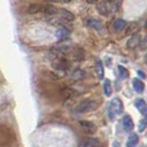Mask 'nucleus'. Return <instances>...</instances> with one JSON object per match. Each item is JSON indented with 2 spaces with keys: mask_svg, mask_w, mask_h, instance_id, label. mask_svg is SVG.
Segmentation results:
<instances>
[{
  "mask_svg": "<svg viewBox=\"0 0 147 147\" xmlns=\"http://www.w3.org/2000/svg\"><path fill=\"white\" fill-rule=\"evenodd\" d=\"M95 72L100 79H104V67L103 63L100 59L95 60Z\"/></svg>",
  "mask_w": 147,
  "mask_h": 147,
  "instance_id": "10",
  "label": "nucleus"
},
{
  "mask_svg": "<svg viewBox=\"0 0 147 147\" xmlns=\"http://www.w3.org/2000/svg\"><path fill=\"white\" fill-rule=\"evenodd\" d=\"M88 3H91V5H94V3H96L98 0H86Z\"/></svg>",
  "mask_w": 147,
  "mask_h": 147,
  "instance_id": "26",
  "label": "nucleus"
},
{
  "mask_svg": "<svg viewBox=\"0 0 147 147\" xmlns=\"http://www.w3.org/2000/svg\"><path fill=\"white\" fill-rule=\"evenodd\" d=\"M138 135L137 134H132L129 137H128V143H127V146L128 147H135V145H137L138 143Z\"/></svg>",
  "mask_w": 147,
  "mask_h": 147,
  "instance_id": "18",
  "label": "nucleus"
},
{
  "mask_svg": "<svg viewBox=\"0 0 147 147\" xmlns=\"http://www.w3.org/2000/svg\"><path fill=\"white\" fill-rule=\"evenodd\" d=\"M100 146H101L100 140H96V138L88 137V138H84V140H82L78 147H100Z\"/></svg>",
  "mask_w": 147,
  "mask_h": 147,
  "instance_id": "5",
  "label": "nucleus"
},
{
  "mask_svg": "<svg viewBox=\"0 0 147 147\" xmlns=\"http://www.w3.org/2000/svg\"><path fill=\"white\" fill-rule=\"evenodd\" d=\"M146 126H147V121L144 118L143 121H140V126H138V129H140V132H143L145 128H146Z\"/></svg>",
  "mask_w": 147,
  "mask_h": 147,
  "instance_id": "24",
  "label": "nucleus"
},
{
  "mask_svg": "<svg viewBox=\"0 0 147 147\" xmlns=\"http://www.w3.org/2000/svg\"><path fill=\"white\" fill-rule=\"evenodd\" d=\"M126 26V22L123 20V19H117L116 21L114 22V30L115 31H119V30H122L124 27Z\"/></svg>",
  "mask_w": 147,
  "mask_h": 147,
  "instance_id": "20",
  "label": "nucleus"
},
{
  "mask_svg": "<svg viewBox=\"0 0 147 147\" xmlns=\"http://www.w3.org/2000/svg\"><path fill=\"white\" fill-rule=\"evenodd\" d=\"M144 61H145V63L147 64V53L145 54V57H144Z\"/></svg>",
  "mask_w": 147,
  "mask_h": 147,
  "instance_id": "29",
  "label": "nucleus"
},
{
  "mask_svg": "<svg viewBox=\"0 0 147 147\" xmlns=\"http://www.w3.org/2000/svg\"><path fill=\"white\" fill-rule=\"evenodd\" d=\"M70 1H72V0H60V2H70Z\"/></svg>",
  "mask_w": 147,
  "mask_h": 147,
  "instance_id": "28",
  "label": "nucleus"
},
{
  "mask_svg": "<svg viewBox=\"0 0 147 147\" xmlns=\"http://www.w3.org/2000/svg\"><path fill=\"white\" fill-rule=\"evenodd\" d=\"M80 126L83 129V132L86 134H94L97 131V127L94 123L90 122V121H81L80 122Z\"/></svg>",
  "mask_w": 147,
  "mask_h": 147,
  "instance_id": "4",
  "label": "nucleus"
},
{
  "mask_svg": "<svg viewBox=\"0 0 147 147\" xmlns=\"http://www.w3.org/2000/svg\"><path fill=\"white\" fill-rule=\"evenodd\" d=\"M137 31V26L135 23H133L131 26H128V29L126 30V34H131V33H135Z\"/></svg>",
  "mask_w": 147,
  "mask_h": 147,
  "instance_id": "23",
  "label": "nucleus"
},
{
  "mask_svg": "<svg viewBox=\"0 0 147 147\" xmlns=\"http://www.w3.org/2000/svg\"><path fill=\"white\" fill-rule=\"evenodd\" d=\"M118 73L121 75V78H123V79H126V78H128V71L126 70L124 66L122 65H118Z\"/></svg>",
  "mask_w": 147,
  "mask_h": 147,
  "instance_id": "22",
  "label": "nucleus"
},
{
  "mask_svg": "<svg viewBox=\"0 0 147 147\" xmlns=\"http://www.w3.org/2000/svg\"><path fill=\"white\" fill-rule=\"evenodd\" d=\"M43 11L45 15L48 16H54V15H58V9L52 6V5H47L43 7Z\"/></svg>",
  "mask_w": 147,
  "mask_h": 147,
  "instance_id": "16",
  "label": "nucleus"
},
{
  "mask_svg": "<svg viewBox=\"0 0 147 147\" xmlns=\"http://www.w3.org/2000/svg\"><path fill=\"white\" fill-rule=\"evenodd\" d=\"M133 86H134V90L137 93H143L144 90H145V84L143 83V81H140V79H134L133 80Z\"/></svg>",
  "mask_w": 147,
  "mask_h": 147,
  "instance_id": "11",
  "label": "nucleus"
},
{
  "mask_svg": "<svg viewBox=\"0 0 147 147\" xmlns=\"http://www.w3.org/2000/svg\"><path fill=\"white\" fill-rule=\"evenodd\" d=\"M135 105H136L137 110L140 111V113H143L144 115H146L147 114V105H146V103H145V101H144V100H142V98L136 100Z\"/></svg>",
  "mask_w": 147,
  "mask_h": 147,
  "instance_id": "14",
  "label": "nucleus"
},
{
  "mask_svg": "<svg viewBox=\"0 0 147 147\" xmlns=\"http://www.w3.org/2000/svg\"><path fill=\"white\" fill-rule=\"evenodd\" d=\"M138 74H140V76H143V78H145V74L143 73V72H142V71H138Z\"/></svg>",
  "mask_w": 147,
  "mask_h": 147,
  "instance_id": "27",
  "label": "nucleus"
},
{
  "mask_svg": "<svg viewBox=\"0 0 147 147\" xmlns=\"http://www.w3.org/2000/svg\"><path fill=\"white\" fill-rule=\"evenodd\" d=\"M104 93L106 96H111L112 94V84H111V81L109 79H105L104 81Z\"/></svg>",
  "mask_w": 147,
  "mask_h": 147,
  "instance_id": "19",
  "label": "nucleus"
},
{
  "mask_svg": "<svg viewBox=\"0 0 147 147\" xmlns=\"http://www.w3.org/2000/svg\"><path fill=\"white\" fill-rule=\"evenodd\" d=\"M122 112H123V103H122V101L119 98H117V97L113 98L110 102V104H109V114H110V117L113 118L115 115L121 114Z\"/></svg>",
  "mask_w": 147,
  "mask_h": 147,
  "instance_id": "1",
  "label": "nucleus"
},
{
  "mask_svg": "<svg viewBox=\"0 0 147 147\" xmlns=\"http://www.w3.org/2000/svg\"><path fill=\"white\" fill-rule=\"evenodd\" d=\"M97 109V103L94 100H84L82 101L81 103H79L76 111L79 113H88V112H92Z\"/></svg>",
  "mask_w": 147,
  "mask_h": 147,
  "instance_id": "2",
  "label": "nucleus"
},
{
  "mask_svg": "<svg viewBox=\"0 0 147 147\" xmlns=\"http://www.w3.org/2000/svg\"><path fill=\"white\" fill-rule=\"evenodd\" d=\"M106 1H107V2H114L115 0H106Z\"/></svg>",
  "mask_w": 147,
  "mask_h": 147,
  "instance_id": "30",
  "label": "nucleus"
},
{
  "mask_svg": "<svg viewBox=\"0 0 147 147\" xmlns=\"http://www.w3.org/2000/svg\"><path fill=\"white\" fill-rule=\"evenodd\" d=\"M97 11H98L101 15H103V16H106L107 13H109L107 7L105 6V3H104V2L100 3V5H97Z\"/></svg>",
  "mask_w": 147,
  "mask_h": 147,
  "instance_id": "21",
  "label": "nucleus"
},
{
  "mask_svg": "<svg viewBox=\"0 0 147 147\" xmlns=\"http://www.w3.org/2000/svg\"><path fill=\"white\" fill-rule=\"evenodd\" d=\"M85 78V72L81 69H76L72 74V79L74 81H81Z\"/></svg>",
  "mask_w": 147,
  "mask_h": 147,
  "instance_id": "15",
  "label": "nucleus"
},
{
  "mask_svg": "<svg viewBox=\"0 0 147 147\" xmlns=\"http://www.w3.org/2000/svg\"><path fill=\"white\" fill-rule=\"evenodd\" d=\"M57 37L61 41L62 40H65V39L69 38V30L65 29V28H61V29H59L57 31Z\"/></svg>",
  "mask_w": 147,
  "mask_h": 147,
  "instance_id": "17",
  "label": "nucleus"
},
{
  "mask_svg": "<svg viewBox=\"0 0 147 147\" xmlns=\"http://www.w3.org/2000/svg\"><path fill=\"white\" fill-rule=\"evenodd\" d=\"M85 24L88 27H92L96 30H101L103 28V22L101 20H96V19H88V20H85Z\"/></svg>",
  "mask_w": 147,
  "mask_h": 147,
  "instance_id": "7",
  "label": "nucleus"
},
{
  "mask_svg": "<svg viewBox=\"0 0 147 147\" xmlns=\"http://www.w3.org/2000/svg\"><path fill=\"white\" fill-rule=\"evenodd\" d=\"M40 11H43V6L39 5V3H33V5H30L28 9H27V12L30 13V15H34V13H38Z\"/></svg>",
  "mask_w": 147,
  "mask_h": 147,
  "instance_id": "12",
  "label": "nucleus"
},
{
  "mask_svg": "<svg viewBox=\"0 0 147 147\" xmlns=\"http://www.w3.org/2000/svg\"><path fill=\"white\" fill-rule=\"evenodd\" d=\"M85 58V52L84 50L82 49V48H76V49H74L73 50V59L75 61H79V62H81L83 61Z\"/></svg>",
  "mask_w": 147,
  "mask_h": 147,
  "instance_id": "9",
  "label": "nucleus"
},
{
  "mask_svg": "<svg viewBox=\"0 0 147 147\" xmlns=\"http://www.w3.org/2000/svg\"><path fill=\"white\" fill-rule=\"evenodd\" d=\"M58 15H60V17L66 21H73L75 19L73 13L70 12L69 10H65V9H58Z\"/></svg>",
  "mask_w": 147,
  "mask_h": 147,
  "instance_id": "6",
  "label": "nucleus"
},
{
  "mask_svg": "<svg viewBox=\"0 0 147 147\" xmlns=\"http://www.w3.org/2000/svg\"><path fill=\"white\" fill-rule=\"evenodd\" d=\"M123 127H124V129L127 131V132H131L133 128H134V123H133V119L131 116L125 115L123 117Z\"/></svg>",
  "mask_w": 147,
  "mask_h": 147,
  "instance_id": "8",
  "label": "nucleus"
},
{
  "mask_svg": "<svg viewBox=\"0 0 147 147\" xmlns=\"http://www.w3.org/2000/svg\"><path fill=\"white\" fill-rule=\"evenodd\" d=\"M140 43V37L138 34H135V36H133V37L127 41V48L134 49L135 47H137Z\"/></svg>",
  "mask_w": 147,
  "mask_h": 147,
  "instance_id": "13",
  "label": "nucleus"
},
{
  "mask_svg": "<svg viewBox=\"0 0 147 147\" xmlns=\"http://www.w3.org/2000/svg\"><path fill=\"white\" fill-rule=\"evenodd\" d=\"M52 67L59 71H67L71 66V63L69 60L64 59V58H57L55 60L52 61Z\"/></svg>",
  "mask_w": 147,
  "mask_h": 147,
  "instance_id": "3",
  "label": "nucleus"
},
{
  "mask_svg": "<svg viewBox=\"0 0 147 147\" xmlns=\"http://www.w3.org/2000/svg\"><path fill=\"white\" fill-rule=\"evenodd\" d=\"M140 49H142V50H145V49H147V38H146V39H144L143 41H140Z\"/></svg>",
  "mask_w": 147,
  "mask_h": 147,
  "instance_id": "25",
  "label": "nucleus"
}]
</instances>
